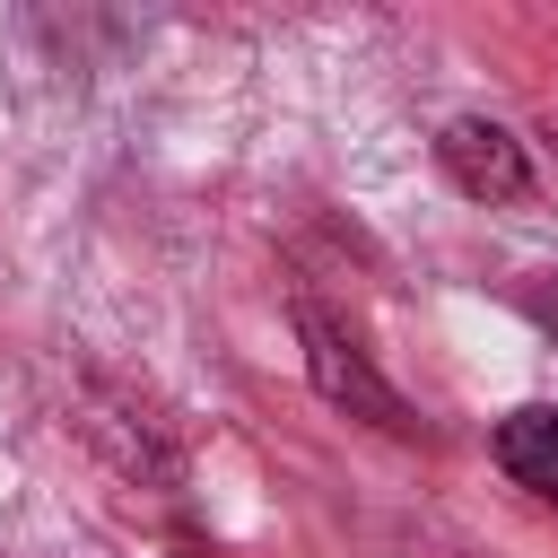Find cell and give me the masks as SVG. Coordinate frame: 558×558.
<instances>
[{"label":"cell","instance_id":"cell-1","mask_svg":"<svg viewBox=\"0 0 558 558\" xmlns=\"http://www.w3.org/2000/svg\"><path fill=\"white\" fill-rule=\"evenodd\" d=\"M296 340H305V375H314V392H323L331 410L375 418L384 436H418V410L375 375V357L349 340V323H331L323 305H296Z\"/></svg>","mask_w":558,"mask_h":558},{"label":"cell","instance_id":"cell-2","mask_svg":"<svg viewBox=\"0 0 558 558\" xmlns=\"http://www.w3.org/2000/svg\"><path fill=\"white\" fill-rule=\"evenodd\" d=\"M436 166H445V183L471 192V201H523V192H532L523 140H514L506 122H488V113H453V122L436 131Z\"/></svg>","mask_w":558,"mask_h":558},{"label":"cell","instance_id":"cell-3","mask_svg":"<svg viewBox=\"0 0 558 558\" xmlns=\"http://www.w3.org/2000/svg\"><path fill=\"white\" fill-rule=\"evenodd\" d=\"M497 462L514 471V488L558 506V410H514L497 418Z\"/></svg>","mask_w":558,"mask_h":558},{"label":"cell","instance_id":"cell-4","mask_svg":"<svg viewBox=\"0 0 558 558\" xmlns=\"http://www.w3.org/2000/svg\"><path fill=\"white\" fill-rule=\"evenodd\" d=\"M549 314H558V296H549Z\"/></svg>","mask_w":558,"mask_h":558}]
</instances>
